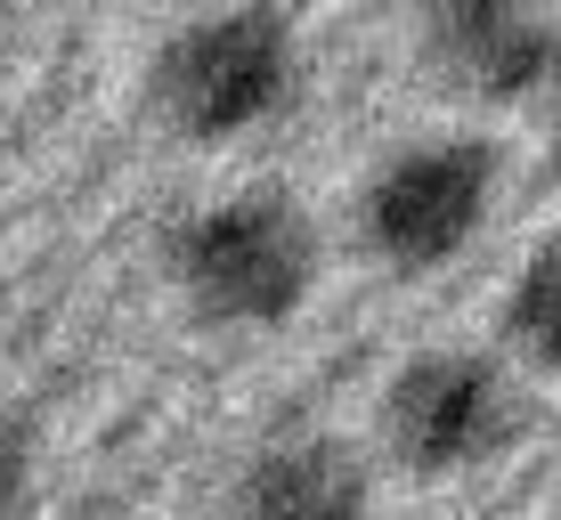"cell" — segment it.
<instances>
[{"mask_svg":"<svg viewBox=\"0 0 561 520\" xmlns=\"http://www.w3.org/2000/svg\"><path fill=\"white\" fill-rule=\"evenodd\" d=\"M415 42L439 82L489 106L553 99L561 82V16L513 9V0H448L415 25Z\"/></svg>","mask_w":561,"mask_h":520,"instance_id":"obj_5","label":"cell"},{"mask_svg":"<svg viewBox=\"0 0 561 520\" xmlns=\"http://www.w3.org/2000/svg\"><path fill=\"white\" fill-rule=\"evenodd\" d=\"M546 114H553V147H561V82H553V99H546Z\"/></svg>","mask_w":561,"mask_h":520,"instance_id":"obj_9","label":"cell"},{"mask_svg":"<svg viewBox=\"0 0 561 520\" xmlns=\"http://www.w3.org/2000/svg\"><path fill=\"white\" fill-rule=\"evenodd\" d=\"M42 496V423L25 407H0V520H25Z\"/></svg>","mask_w":561,"mask_h":520,"instance_id":"obj_8","label":"cell"},{"mask_svg":"<svg viewBox=\"0 0 561 520\" xmlns=\"http://www.w3.org/2000/svg\"><path fill=\"white\" fill-rule=\"evenodd\" d=\"M520 439V391L489 350H415L382 382V448L408 479L489 472Z\"/></svg>","mask_w":561,"mask_h":520,"instance_id":"obj_4","label":"cell"},{"mask_svg":"<svg viewBox=\"0 0 561 520\" xmlns=\"http://www.w3.org/2000/svg\"><path fill=\"white\" fill-rule=\"evenodd\" d=\"M163 268L180 301L228 334H277L309 310L325 277L318 220L285 187H237L163 228Z\"/></svg>","mask_w":561,"mask_h":520,"instance_id":"obj_1","label":"cell"},{"mask_svg":"<svg viewBox=\"0 0 561 520\" xmlns=\"http://www.w3.org/2000/svg\"><path fill=\"white\" fill-rule=\"evenodd\" d=\"M228 520H382V505H375L366 464L342 439L294 431V439H268L244 464L237 496H228Z\"/></svg>","mask_w":561,"mask_h":520,"instance_id":"obj_6","label":"cell"},{"mask_svg":"<svg viewBox=\"0 0 561 520\" xmlns=\"http://www.w3.org/2000/svg\"><path fill=\"white\" fill-rule=\"evenodd\" d=\"M496 334L520 366L537 374H561V228L529 244V261L513 268L505 301H496Z\"/></svg>","mask_w":561,"mask_h":520,"instance_id":"obj_7","label":"cell"},{"mask_svg":"<svg viewBox=\"0 0 561 520\" xmlns=\"http://www.w3.org/2000/svg\"><path fill=\"white\" fill-rule=\"evenodd\" d=\"M496 187H505V155L480 130L391 147L358 187V253L391 277H439L480 244Z\"/></svg>","mask_w":561,"mask_h":520,"instance_id":"obj_3","label":"cell"},{"mask_svg":"<svg viewBox=\"0 0 561 520\" xmlns=\"http://www.w3.org/2000/svg\"><path fill=\"white\" fill-rule=\"evenodd\" d=\"M301 90V25L285 9H211L171 25L147 57V106L171 139L228 147L277 123Z\"/></svg>","mask_w":561,"mask_h":520,"instance_id":"obj_2","label":"cell"}]
</instances>
